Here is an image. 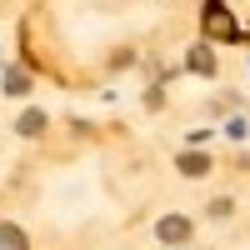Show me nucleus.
<instances>
[{"label":"nucleus","instance_id":"nucleus-1","mask_svg":"<svg viewBox=\"0 0 250 250\" xmlns=\"http://www.w3.org/2000/svg\"><path fill=\"white\" fill-rule=\"evenodd\" d=\"M160 240H190V220H185V215H165L160 220Z\"/></svg>","mask_w":250,"mask_h":250},{"label":"nucleus","instance_id":"nucleus-2","mask_svg":"<svg viewBox=\"0 0 250 250\" xmlns=\"http://www.w3.org/2000/svg\"><path fill=\"white\" fill-rule=\"evenodd\" d=\"M180 170L185 175H205L210 170V155H180Z\"/></svg>","mask_w":250,"mask_h":250},{"label":"nucleus","instance_id":"nucleus-3","mask_svg":"<svg viewBox=\"0 0 250 250\" xmlns=\"http://www.w3.org/2000/svg\"><path fill=\"white\" fill-rule=\"evenodd\" d=\"M40 130H45V115H40V110H25V115H20V135H40Z\"/></svg>","mask_w":250,"mask_h":250},{"label":"nucleus","instance_id":"nucleus-4","mask_svg":"<svg viewBox=\"0 0 250 250\" xmlns=\"http://www.w3.org/2000/svg\"><path fill=\"white\" fill-rule=\"evenodd\" d=\"M190 70H205V75L215 70V60H210V50H205V45H195V50H190Z\"/></svg>","mask_w":250,"mask_h":250}]
</instances>
